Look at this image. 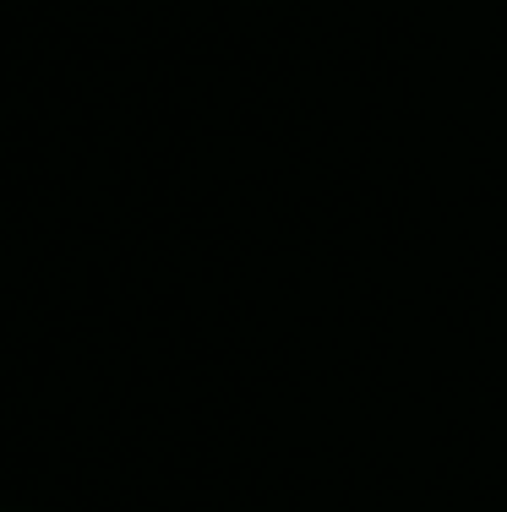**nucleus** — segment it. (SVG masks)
I'll return each mask as SVG.
<instances>
[]
</instances>
